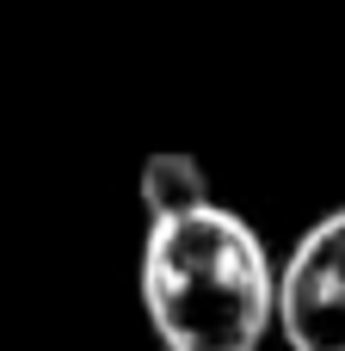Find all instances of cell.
<instances>
[{"label": "cell", "mask_w": 345, "mask_h": 351, "mask_svg": "<svg viewBox=\"0 0 345 351\" xmlns=\"http://www.w3.org/2000/svg\"><path fill=\"white\" fill-rule=\"evenodd\" d=\"M210 197V179L191 154H148L142 160V204L148 216H173V210H191Z\"/></svg>", "instance_id": "cell-3"}, {"label": "cell", "mask_w": 345, "mask_h": 351, "mask_svg": "<svg viewBox=\"0 0 345 351\" xmlns=\"http://www.w3.org/2000/svg\"><path fill=\"white\" fill-rule=\"evenodd\" d=\"M142 308L167 351H259L278 327V271L247 216L191 204L148 216Z\"/></svg>", "instance_id": "cell-1"}, {"label": "cell", "mask_w": 345, "mask_h": 351, "mask_svg": "<svg viewBox=\"0 0 345 351\" xmlns=\"http://www.w3.org/2000/svg\"><path fill=\"white\" fill-rule=\"evenodd\" d=\"M278 333L290 351H345V204L327 210L284 259Z\"/></svg>", "instance_id": "cell-2"}]
</instances>
